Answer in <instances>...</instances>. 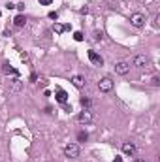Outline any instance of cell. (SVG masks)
<instances>
[{"instance_id": "cell-14", "label": "cell", "mask_w": 160, "mask_h": 162, "mask_svg": "<svg viewBox=\"0 0 160 162\" xmlns=\"http://www.w3.org/2000/svg\"><path fill=\"white\" fill-rule=\"evenodd\" d=\"M64 30H66V26H64V25H60V23H55V32H57V34H62Z\"/></svg>"}, {"instance_id": "cell-4", "label": "cell", "mask_w": 160, "mask_h": 162, "mask_svg": "<svg viewBox=\"0 0 160 162\" xmlns=\"http://www.w3.org/2000/svg\"><path fill=\"white\" fill-rule=\"evenodd\" d=\"M130 23L136 26V29H140V26L145 25V15H141V13H134V15L130 17Z\"/></svg>"}, {"instance_id": "cell-13", "label": "cell", "mask_w": 160, "mask_h": 162, "mask_svg": "<svg viewBox=\"0 0 160 162\" xmlns=\"http://www.w3.org/2000/svg\"><path fill=\"white\" fill-rule=\"evenodd\" d=\"M25 23H26V19H25V15H17L15 19H13V25H15L17 29H21V26H25Z\"/></svg>"}, {"instance_id": "cell-23", "label": "cell", "mask_w": 160, "mask_h": 162, "mask_svg": "<svg viewBox=\"0 0 160 162\" xmlns=\"http://www.w3.org/2000/svg\"><path fill=\"white\" fill-rule=\"evenodd\" d=\"M113 162H122V158H121V157H115V158H113Z\"/></svg>"}, {"instance_id": "cell-10", "label": "cell", "mask_w": 160, "mask_h": 162, "mask_svg": "<svg viewBox=\"0 0 160 162\" xmlns=\"http://www.w3.org/2000/svg\"><path fill=\"white\" fill-rule=\"evenodd\" d=\"M2 70H4V74H8V75H10V74H11V75H15V77L19 75V72H17V70L13 68V66H10L8 62H4V66H2Z\"/></svg>"}, {"instance_id": "cell-19", "label": "cell", "mask_w": 160, "mask_h": 162, "mask_svg": "<svg viewBox=\"0 0 160 162\" xmlns=\"http://www.w3.org/2000/svg\"><path fill=\"white\" fill-rule=\"evenodd\" d=\"M152 85H155V87H158V85H160V77H156V75L152 77Z\"/></svg>"}, {"instance_id": "cell-1", "label": "cell", "mask_w": 160, "mask_h": 162, "mask_svg": "<svg viewBox=\"0 0 160 162\" xmlns=\"http://www.w3.org/2000/svg\"><path fill=\"white\" fill-rule=\"evenodd\" d=\"M64 154L68 158H75V157H79V145L77 143H68L64 147Z\"/></svg>"}, {"instance_id": "cell-15", "label": "cell", "mask_w": 160, "mask_h": 162, "mask_svg": "<svg viewBox=\"0 0 160 162\" xmlns=\"http://www.w3.org/2000/svg\"><path fill=\"white\" fill-rule=\"evenodd\" d=\"M81 105H83V109H89L90 108V100L89 98H81Z\"/></svg>"}, {"instance_id": "cell-17", "label": "cell", "mask_w": 160, "mask_h": 162, "mask_svg": "<svg viewBox=\"0 0 160 162\" xmlns=\"http://www.w3.org/2000/svg\"><path fill=\"white\" fill-rule=\"evenodd\" d=\"M102 38H104V34H102V32H98V30H96V32H94V40H96V41H100Z\"/></svg>"}, {"instance_id": "cell-6", "label": "cell", "mask_w": 160, "mask_h": 162, "mask_svg": "<svg viewBox=\"0 0 160 162\" xmlns=\"http://www.w3.org/2000/svg\"><path fill=\"white\" fill-rule=\"evenodd\" d=\"M147 64H149V59L145 57V55H136L134 57V66L136 68H145Z\"/></svg>"}, {"instance_id": "cell-3", "label": "cell", "mask_w": 160, "mask_h": 162, "mask_svg": "<svg viewBox=\"0 0 160 162\" xmlns=\"http://www.w3.org/2000/svg\"><path fill=\"white\" fill-rule=\"evenodd\" d=\"M77 121L81 124H89L90 121H92V111H90V109H83L81 113L77 115Z\"/></svg>"}, {"instance_id": "cell-2", "label": "cell", "mask_w": 160, "mask_h": 162, "mask_svg": "<svg viewBox=\"0 0 160 162\" xmlns=\"http://www.w3.org/2000/svg\"><path fill=\"white\" fill-rule=\"evenodd\" d=\"M98 89L100 93H109L111 89H113V81H111V77H102L98 81Z\"/></svg>"}, {"instance_id": "cell-24", "label": "cell", "mask_w": 160, "mask_h": 162, "mask_svg": "<svg viewBox=\"0 0 160 162\" xmlns=\"http://www.w3.org/2000/svg\"><path fill=\"white\" fill-rule=\"evenodd\" d=\"M132 162H145V160H143V158H134Z\"/></svg>"}, {"instance_id": "cell-16", "label": "cell", "mask_w": 160, "mask_h": 162, "mask_svg": "<svg viewBox=\"0 0 160 162\" xmlns=\"http://www.w3.org/2000/svg\"><path fill=\"white\" fill-rule=\"evenodd\" d=\"M87 138H89L87 132H79V134H77V139H79V142H87Z\"/></svg>"}, {"instance_id": "cell-7", "label": "cell", "mask_w": 160, "mask_h": 162, "mask_svg": "<svg viewBox=\"0 0 160 162\" xmlns=\"http://www.w3.org/2000/svg\"><path fill=\"white\" fill-rule=\"evenodd\" d=\"M122 153L128 154V157H134V154H136V145L132 142H124L122 143Z\"/></svg>"}, {"instance_id": "cell-11", "label": "cell", "mask_w": 160, "mask_h": 162, "mask_svg": "<svg viewBox=\"0 0 160 162\" xmlns=\"http://www.w3.org/2000/svg\"><path fill=\"white\" fill-rule=\"evenodd\" d=\"M57 100H59L60 104H66V100H68V94H66V90L57 89Z\"/></svg>"}, {"instance_id": "cell-21", "label": "cell", "mask_w": 160, "mask_h": 162, "mask_svg": "<svg viewBox=\"0 0 160 162\" xmlns=\"http://www.w3.org/2000/svg\"><path fill=\"white\" fill-rule=\"evenodd\" d=\"M51 2H53V0H40V4H41V6H49Z\"/></svg>"}, {"instance_id": "cell-9", "label": "cell", "mask_w": 160, "mask_h": 162, "mask_svg": "<svg viewBox=\"0 0 160 162\" xmlns=\"http://www.w3.org/2000/svg\"><path fill=\"white\" fill-rule=\"evenodd\" d=\"M21 87H23V83H21V81L17 79V77H15V79H11V87H10V93H11V94L19 93V90H21Z\"/></svg>"}, {"instance_id": "cell-20", "label": "cell", "mask_w": 160, "mask_h": 162, "mask_svg": "<svg viewBox=\"0 0 160 162\" xmlns=\"http://www.w3.org/2000/svg\"><path fill=\"white\" fill-rule=\"evenodd\" d=\"M49 19H55V21H57V19H59V13H57V11H51V13H49Z\"/></svg>"}, {"instance_id": "cell-5", "label": "cell", "mask_w": 160, "mask_h": 162, "mask_svg": "<svg viewBox=\"0 0 160 162\" xmlns=\"http://www.w3.org/2000/svg\"><path fill=\"white\" fill-rule=\"evenodd\" d=\"M128 70H130V64H128V62H124V60H121V62H117V64H115V72L119 75H126Z\"/></svg>"}, {"instance_id": "cell-18", "label": "cell", "mask_w": 160, "mask_h": 162, "mask_svg": "<svg viewBox=\"0 0 160 162\" xmlns=\"http://www.w3.org/2000/svg\"><path fill=\"white\" fill-rule=\"evenodd\" d=\"M74 38H75V41H81V40H83V32H75Z\"/></svg>"}, {"instance_id": "cell-12", "label": "cell", "mask_w": 160, "mask_h": 162, "mask_svg": "<svg viewBox=\"0 0 160 162\" xmlns=\"http://www.w3.org/2000/svg\"><path fill=\"white\" fill-rule=\"evenodd\" d=\"M72 83H74V85L77 87V89H81L83 85H85V79H83L81 75H74V77H72Z\"/></svg>"}, {"instance_id": "cell-22", "label": "cell", "mask_w": 160, "mask_h": 162, "mask_svg": "<svg viewBox=\"0 0 160 162\" xmlns=\"http://www.w3.org/2000/svg\"><path fill=\"white\" fill-rule=\"evenodd\" d=\"M21 59H23L25 62H29V55H26V53H21Z\"/></svg>"}, {"instance_id": "cell-8", "label": "cell", "mask_w": 160, "mask_h": 162, "mask_svg": "<svg viewBox=\"0 0 160 162\" xmlns=\"http://www.w3.org/2000/svg\"><path fill=\"white\" fill-rule=\"evenodd\" d=\"M89 59H90V62L96 64V66H102V64H104V59H102L96 51H89Z\"/></svg>"}]
</instances>
